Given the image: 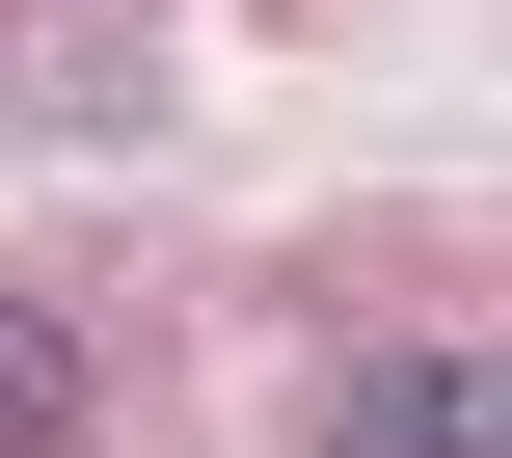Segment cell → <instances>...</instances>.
<instances>
[{"label": "cell", "mask_w": 512, "mask_h": 458, "mask_svg": "<svg viewBox=\"0 0 512 458\" xmlns=\"http://www.w3.org/2000/svg\"><path fill=\"white\" fill-rule=\"evenodd\" d=\"M324 458H512L486 432V351H459V324H432V351H351V378H324Z\"/></svg>", "instance_id": "obj_1"}, {"label": "cell", "mask_w": 512, "mask_h": 458, "mask_svg": "<svg viewBox=\"0 0 512 458\" xmlns=\"http://www.w3.org/2000/svg\"><path fill=\"white\" fill-rule=\"evenodd\" d=\"M0 458H81V324L0 297Z\"/></svg>", "instance_id": "obj_2"}]
</instances>
